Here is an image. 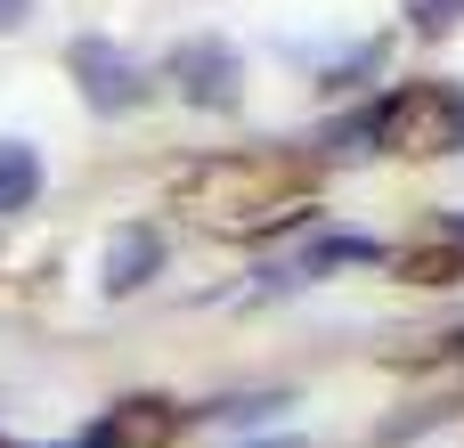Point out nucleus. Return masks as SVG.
Here are the masks:
<instances>
[{
  "instance_id": "f257e3e1",
  "label": "nucleus",
  "mask_w": 464,
  "mask_h": 448,
  "mask_svg": "<svg viewBox=\"0 0 464 448\" xmlns=\"http://www.w3.org/2000/svg\"><path fill=\"white\" fill-rule=\"evenodd\" d=\"M375 155H464V90L408 82L375 98Z\"/></svg>"
},
{
  "instance_id": "f03ea898",
  "label": "nucleus",
  "mask_w": 464,
  "mask_h": 448,
  "mask_svg": "<svg viewBox=\"0 0 464 448\" xmlns=\"http://www.w3.org/2000/svg\"><path fill=\"white\" fill-rule=\"evenodd\" d=\"M375 261H392L375 237H359V229H302V245H285V253H269L261 269H253V302H277V294H310L318 278H343V269H375Z\"/></svg>"
},
{
  "instance_id": "7ed1b4c3",
  "label": "nucleus",
  "mask_w": 464,
  "mask_h": 448,
  "mask_svg": "<svg viewBox=\"0 0 464 448\" xmlns=\"http://www.w3.org/2000/svg\"><path fill=\"white\" fill-rule=\"evenodd\" d=\"M65 73H73V90H82V106L90 114H139L147 106V65L122 49V41H106V33H82L73 49H65Z\"/></svg>"
},
{
  "instance_id": "20e7f679",
  "label": "nucleus",
  "mask_w": 464,
  "mask_h": 448,
  "mask_svg": "<svg viewBox=\"0 0 464 448\" xmlns=\"http://www.w3.org/2000/svg\"><path fill=\"white\" fill-rule=\"evenodd\" d=\"M163 82L179 90V106H196V114H228V106L245 98V57H237L220 33H188V41L163 57Z\"/></svg>"
},
{
  "instance_id": "39448f33",
  "label": "nucleus",
  "mask_w": 464,
  "mask_h": 448,
  "mask_svg": "<svg viewBox=\"0 0 464 448\" xmlns=\"http://www.w3.org/2000/svg\"><path fill=\"white\" fill-rule=\"evenodd\" d=\"M163 261H171V237H163L155 220H122V229L106 237L98 294H106V302H130V294H147V286L163 278Z\"/></svg>"
},
{
  "instance_id": "423d86ee",
  "label": "nucleus",
  "mask_w": 464,
  "mask_h": 448,
  "mask_svg": "<svg viewBox=\"0 0 464 448\" xmlns=\"http://www.w3.org/2000/svg\"><path fill=\"white\" fill-rule=\"evenodd\" d=\"M41 188H49L41 147H33V139H0V220H24V212L41 204Z\"/></svg>"
},
{
  "instance_id": "0eeeda50",
  "label": "nucleus",
  "mask_w": 464,
  "mask_h": 448,
  "mask_svg": "<svg viewBox=\"0 0 464 448\" xmlns=\"http://www.w3.org/2000/svg\"><path fill=\"white\" fill-rule=\"evenodd\" d=\"M277 408H294V400H285V392H228V400L188 408V424H269Z\"/></svg>"
},
{
  "instance_id": "6e6552de",
  "label": "nucleus",
  "mask_w": 464,
  "mask_h": 448,
  "mask_svg": "<svg viewBox=\"0 0 464 448\" xmlns=\"http://www.w3.org/2000/svg\"><path fill=\"white\" fill-rule=\"evenodd\" d=\"M383 57H392L383 41H359L351 57H334V65H326V90H359L367 73H383Z\"/></svg>"
},
{
  "instance_id": "1a4fd4ad",
  "label": "nucleus",
  "mask_w": 464,
  "mask_h": 448,
  "mask_svg": "<svg viewBox=\"0 0 464 448\" xmlns=\"http://www.w3.org/2000/svg\"><path fill=\"white\" fill-rule=\"evenodd\" d=\"M408 24H416V33H457L464 0H408Z\"/></svg>"
},
{
  "instance_id": "9d476101",
  "label": "nucleus",
  "mask_w": 464,
  "mask_h": 448,
  "mask_svg": "<svg viewBox=\"0 0 464 448\" xmlns=\"http://www.w3.org/2000/svg\"><path fill=\"white\" fill-rule=\"evenodd\" d=\"M24 16H33V0H0V33H16Z\"/></svg>"
},
{
  "instance_id": "9b49d317",
  "label": "nucleus",
  "mask_w": 464,
  "mask_h": 448,
  "mask_svg": "<svg viewBox=\"0 0 464 448\" xmlns=\"http://www.w3.org/2000/svg\"><path fill=\"white\" fill-rule=\"evenodd\" d=\"M245 448H302L294 433H269V441H245Z\"/></svg>"
},
{
  "instance_id": "f8f14e48",
  "label": "nucleus",
  "mask_w": 464,
  "mask_h": 448,
  "mask_svg": "<svg viewBox=\"0 0 464 448\" xmlns=\"http://www.w3.org/2000/svg\"><path fill=\"white\" fill-rule=\"evenodd\" d=\"M449 237H457V245H464V212H449Z\"/></svg>"
}]
</instances>
